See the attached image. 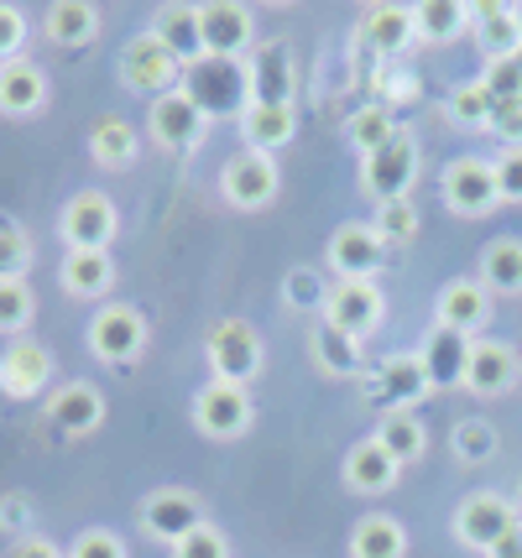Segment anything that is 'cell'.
Instances as JSON below:
<instances>
[{"label":"cell","mask_w":522,"mask_h":558,"mask_svg":"<svg viewBox=\"0 0 522 558\" xmlns=\"http://www.w3.org/2000/svg\"><path fill=\"white\" fill-rule=\"evenodd\" d=\"M340 475H345V486L355 490V496H387V490L398 486L402 464L376 444V438H361L355 449L345 454V464H340Z\"/></svg>","instance_id":"603a6c76"},{"label":"cell","mask_w":522,"mask_h":558,"mask_svg":"<svg viewBox=\"0 0 522 558\" xmlns=\"http://www.w3.org/2000/svg\"><path fill=\"white\" fill-rule=\"evenodd\" d=\"M491 168H497L501 204H522V146H501L491 157Z\"/></svg>","instance_id":"7dc6e473"},{"label":"cell","mask_w":522,"mask_h":558,"mask_svg":"<svg viewBox=\"0 0 522 558\" xmlns=\"http://www.w3.org/2000/svg\"><path fill=\"white\" fill-rule=\"evenodd\" d=\"M277 189H282V172H277V162H272V151H235L230 162H224V172H220V194H224V204L230 209H267L277 198Z\"/></svg>","instance_id":"ba28073f"},{"label":"cell","mask_w":522,"mask_h":558,"mask_svg":"<svg viewBox=\"0 0 522 558\" xmlns=\"http://www.w3.org/2000/svg\"><path fill=\"white\" fill-rule=\"evenodd\" d=\"M398 131H402V125L392 121V110H387V105H361V110L345 121V136H350V146H355L361 157L381 151V146L392 142Z\"/></svg>","instance_id":"8d00e7d4"},{"label":"cell","mask_w":522,"mask_h":558,"mask_svg":"<svg viewBox=\"0 0 522 558\" xmlns=\"http://www.w3.org/2000/svg\"><path fill=\"white\" fill-rule=\"evenodd\" d=\"M481 288L501 292V298H518L522 292V241L518 235H501L481 251Z\"/></svg>","instance_id":"d6a6232c"},{"label":"cell","mask_w":522,"mask_h":558,"mask_svg":"<svg viewBox=\"0 0 522 558\" xmlns=\"http://www.w3.org/2000/svg\"><path fill=\"white\" fill-rule=\"evenodd\" d=\"M58 282H63L69 298L95 303V298H105V292L116 288V262H110V251H63Z\"/></svg>","instance_id":"4316f807"},{"label":"cell","mask_w":522,"mask_h":558,"mask_svg":"<svg viewBox=\"0 0 522 558\" xmlns=\"http://www.w3.org/2000/svg\"><path fill=\"white\" fill-rule=\"evenodd\" d=\"M43 37L52 48H89L100 37V5L95 0H52L43 11Z\"/></svg>","instance_id":"d4e9b609"},{"label":"cell","mask_w":522,"mask_h":558,"mask_svg":"<svg viewBox=\"0 0 522 558\" xmlns=\"http://www.w3.org/2000/svg\"><path fill=\"white\" fill-rule=\"evenodd\" d=\"M37 318V292L26 277H0V335L5 340H22Z\"/></svg>","instance_id":"d590c367"},{"label":"cell","mask_w":522,"mask_h":558,"mask_svg":"<svg viewBox=\"0 0 522 558\" xmlns=\"http://www.w3.org/2000/svg\"><path fill=\"white\" fill-rule=\"evenodd\" d=\"M173 558H230V537L204 522L199 533H189L183 543H173Z\"/></svg>","instance_id":"bcb514c9"},{"label":"cell","mask_w":522,"mask_h":558,"mask_svg":"<svg viewBox=\"0 0 522 558\" xmlns=\"http://www.w3.org/2000/svg\"><path fill=\"white\" fill-rule=\"evenodd\" d=\"M5 558H69L58 543H48V537H37V533H26V537H16L11 543V554Z\"/></svg>","instance_id":"681fc988"},{"label":"cell","mask_w":522,"mask_h":558,"mask_svg":"<svg viewBox=\"0 0 522 558\" xmlns=\"http://www.w3.org/2000/svg\"><path fill=\"white\" fill-rule=\"evenodd\" d=\"M491 558H522V527L512 537H501L497 548H491Z\"/></svg>","instance_id":"f907efd6"},{"label":"cell","mask_w":522,"mask_h":558,"mask_svg":"<svg viewBox=\"0 0 522 558\" xmlns=\"http://www.w3.org/2000/svg\"><path fill=\"white\" fill-rule=\"evenodd\" d=\"M204 131H209V116H204L194 99L183 95V89H173V95L151 99L147 110V136L162 151H194V146L204 142Z\"/></svg>","instance_id":"2e32d148"},{"label":"cell","mask_w":522,"mask_h":558,"mask_svg":"<svg viewBox=\"0 0 522 558\" xmlns=\"http://www.w3.org/2000/svg\"><path fill=\"white\" fill-rule=\"evenodd\" d=\"M89 157H95V168H105V172H125L142 157L136 125L125 121V116H100L95 131H89Z\"/></svg>","instance_id":"83f0119b"},{"label":"cell","mask_w":522,"mask_h":558,"mask_svg":"<svg viewBox=\"0 0 522 558\" xmlns=\"http://www.w3.org/2000/svg\"><path fill=\"white\" fill-rule=\"evenodd\" d=\"M121 84L131 95H151V99L173 95L183 84V58L157 32H136L121 48Z\"/></svg>","instance_id":"7a4b0ae2"},{"label":"cell","mask_w":522,"mask_h":558,"mask_svg":"<svg viewBox=\"0 0 522 558\" xmlns=\"http://www.w3.org/2000/svg\"><path fill=\"white\" fill-rule=\"evenodd\" d=\"M251 69V105H293V58L288 43H262L246 58Z\"/></svg>","instance_id":"ffe728a7"},{"label":"cell","mask_w":522,"mask_h":558,"mask_svg":"<svg viewBox=\"0 0 522 558\" xmlns=\"http://www.w3.org/2000/svg\"><path fill=\"white\" fill-rule=\"evenodd\" d=\"M471 32H475V43H481V52H486V63L518 58L522 52L518 16H512V5H501V0H481V5H471Z\"/></svg>","instance_id":"484cf974"},{"label":"cell","mask_w":522,"mask_h":558,"mask_svg":"<svg viewBox=\"0 0 522 558\" xmlns=\"http://www.w3.org/2000/svg\"><path fill=\"white\" fill-rule=\"evenodd\" d=\"M22 48H26V11L11 5V0H0V63L22 58Z\"/></svg>","instance_id":"f6af8a7d"},{"label":"cell","mask_w":522,"mask_h":558,"mask_svg":"<svg viewBox=\"0 0 522 558\" xmlns=\"http://www.w3.org/2000/svg\"><path fill=\"white\" fill-rule=\"evenodd\" d=\"M32 267V235L11 215H0V277H26Z\"/></svg>","instance_id":"b9f144b4"},{"label":"cell","mask_w":522,"mask_h":558,"mask_svg":"<svg viewBox=\"0 0 522 558\" xmlns=\"http://www.w3.org/2000/svg\"><path fill=\"white\" fill-rule=\"evenodd\" d=\"M52 387V350L43 340H5L0 350V391L11 397V402H32V397H43Z\"/></svg>","instance_id":"7c38bea8"},{"label":"cell","mask_w":522,"mask_h":558,"mask_svg":"<svg viewBox=\"0 0 522 558\" xmlns=\"http://www.w3.org/2000/svg\"><path fill=\"white\" fill-rule=\"evenodd\" d=\"M48 423L63 438H89L105 423V391L95 381H63V387H52Z\"/></svg>","instance_id":"ac0fdd59"},{"label":"cell","mask_w":522,"mask_h":558,"mask_svg":"<svg viewBox=\"0 0 522 558\" xmlns=\"http://www.w3.org/2000/svg\"><path fill=\"white\" fill-rule=\"evenodd\" d=\"M381 256H387V245L376 235V225H340L329 235V251H324L335 282H376Z\"/></svg>","instance_id":"9a60e30c"},{"label":"cell","mask_w":522,"mask_h":558,"mask_svg":"<svg viewBox=\"0 0 522 558\" xmlns=\"http://www.w3.org/2000/svg\"><path fill=\"white\" fill-rule=\"evenodd\" d=\"M204 58H246L256 52V22L241 0H204L199 5Z\"/></svg>","instance_id":"8fae6325"},{"label":"cell","mask_w":522,"mask_h":558,"mask_svg":"<svg viewBox=\"0 0 522 558\" xmlns=\"http://www.w3.org/2000/svg\"><path fill=\"white\" fill-rule=\"evenodd\" d=\"M491 131H497L507 146H522V99H512V105H497V116H491Z\"/></svg>","instance_id":"c3c4849f"},{"label":"cell","mask_w":522,"mask_h":558,"mask_svg":"<svg viewBox=\"0 0 522 558\" xmlns=\"http://www.w3.org/2000/svg\"><path fill=\"white\" fill-rule=\"evenodd\" d=\"M465 26H471V5L465 0H423V5H413V32L423 43H434V48L454 43Z\"/></svg>","instance_id":"836d02e7"},{"label":"cell","mask_w":522,"mask_h":558,"mask_svg":"<svg viewBox=\"0 0 522 558\" xmlns=\"http://www.w3.org/2000/svg\"><path fill=\"white\" fill-rule=\"evenodd\" d=\"M454 454L471 464L491 460V454H497V428H491L486 417H460V423H454Z\"/></svg>","instance_id":"60d3db41"},{"label":"cell","mask_w":522,"mask_h":558,"mask_svg":"<svg viewBox=\"0 0 522 558\" xmlns=\"http://www.w3.org/2000/svg\"><path fill=\"white\" fill-rule=\"evenodd\" d=\"M293 131H299L293 105H251L241 116V136H246L251 151H277V146L293 142Z\"/></svg>","instance_id":"f546056e"},{"label":"cell","mask_w":522,"mask_h":558,"mask_svg":"<svg viewBox=\"0 0 522 558\" xmlns=\"http://www.w3.org/2000/svg\"><path fill=\"white\" fill-rule=\"evenodd\" d=\"M413 172H418V142L398 131L392 142L372 151V157H361V183H366V194L376 204H392V198H408L413 189Z\"/></svg>","instance_id":"30bf717a"},{"label":"cell","mask_w":522,"mask_h":558,"mask_svg":"<svg viewBox=\"0 0 522 558\" xmlns=\"http://www.w3.org/2000/svg\"><path fill=\"white\" fill-rule=\"evenodd\" d=\"M48 105V73L37 69L32 58H11L0 63V116L11 121H26Z\"/></svg>","instance_id":"7402d4cb"},{"label":"cell","mask_w":522,"mask_h":558,"mask_svg":"<svg viewBox=\"0 0 522 558\" xmlns=\"http://www.w3.org/2000/svg\"><path fill=\"white\" fill-rule=\"evenodd\" d=\"M449 116L460 125H491V116H497V99H491V89L481 84V78H471V84H454V95H449Z\"/></svg>","instance_id":"ab89813d"},{"label":"cell","mask_w":522,"mask_h":558,"mask_svg":"<svg viewBox=\"0 0 522 558\" xmlns=\"http://www.w3.org/2000/svg\"><path fill=\"white\" fill-rule=\"evenodd\" d=\"M116 230H121V209H116V198L105 189L74 194L63 204V215H58V235H63L69 251H110Z\"/></svg>","instance_id":"277c9868"},{"label":"cell","mask_w":522,"mask_h":558,"mask_svg":"<svg viewBox=\"0 0 522 558\" xmlns=\"http://www.w3.org/2000/svg\"><path fill=\"white\" fill-rule=\"evenodd\" d=\"M314 361L329 376H355L361 371V340H350V335H340L335 324L319 318V329H314Z\"/></svg>","instance_id":"74e56055"},{"label":"cell","mask_w":522,"mask_h":558,"mask_svg":"<svg viewBox=\"0 0 522 558\" xmlns=\"http://www.w3.org/2000/svg\"><path fill=\"white\" fill-rule=\"evenodd\" d=\"M183 95L199 105L209 121H241L251 110V69L246 58H199L183 69Z\"/></svg>","instance_id":"6da1fadb"},{"label":"cell","mask_w":522,"mask_h":558,"mask_svg":"<svg viewBox=\"0 0 522 558\" xmlns=\"http://www.w3.org/2000/svg\"><path fill=\"white\" fill-rule=\"evenodd\" d=\"M434 314H439V329H454V335L475 340L486 329V318H491V292L481 288V277L475 282L471 277H454V282H445Z\"/></svg>","instance_id":"d6986e66"},{"label":"cell","mask_w":522,"mask_h":558,"mask_svg":"<svg viewBox=\"0 0 522 558\" xmlns=\"http://www.w3.org/2000/svg\"><path fill=\"white\" fill-rule=\"evenodd\" d=\"M69 558H131L121 533H110V527H84V533L63 548Z\"/></svg>","instance_id":"ee69618b"},{"label":"cell","mask_w":522,"mask_h":558,"mask_svg":"<svg viewBox=\"0 0 522 558\" xmlns=\"http://www.w3.org/2000/svg\"><path fill=\"white\" fill-rule=\"evenodd\" d=\"M376 444L392 454L398 464H413V460H423V449H428V428H423L413 413H387L381 423H376Z\"/></svg>","instance_id":"e575fe53"},{"label":"cell","mask_w":522,"mask_h":558,"mask_svg":"<svg viewBox=\"0 0 522 558\" xmlns=\"http://www.w3.org/2000/svg\"><path fill=\"white\" fill-rule=\"evenodd\" d=\"M204 361L215 371V381H235V387H251L262 376V335L251 329L246 318H220L209 335H204Z\"/></svg>","instance_id":"3957f363"},{"label":"cell","mask_w":522,"mask_h":558,"mask_svg":"<svg viewBox=\"0 0 522 558\" xmlns=\"http://www.w3.org/2000/svg\"><path fill=\"white\" fill-rule=\"evenodd\" d=\"M471 344L465 335H454V329H428V340H423L418 361H423V376H428V387H465V365H471Z\"/></svg>","instance_id":"44dd1931"},{"label":"cell","mask_w":522,"mask_h":558,"mask_svg":"<svg viewBox=\"0 0 522 558\" xmlns=\"http://www.w3.org/2000/svg\"><path fill=\"white\" fill-rule=\"evenodd\" d=\"M151 32H157V37H162V43H168L178 58H183V69L204 58L199 5H157V22H151Z\"/></svg>","instance_id":"1f68e13d"},{"label":"cell","mask_w":522,"mask_h":558,"mask_svg":"<svg viewBox=\"0 0 522 558\" xmlns=\"http://www.w3.org/2000/svg\"><path fill=\"white\" fill-rule=\"evenodd\" d=\"M439 194H445V204L454 209V215H465V219L491 215V209L501 204L497 168H491L486 157L465 151V157H454V162L445 168V178H439Z\"/></svg>","instance_id":"52a82bcc"},{"label":"cell","mask_w":522,"mask_h":558,"mask_svg":"<svg viewBox=\"0 0 522 558\" xmlns=\"http://www.w3.org/2000/svg\"><path fill=\"white\" fill-rule=\"evenodd\" d=\"M89 350L105 365H131L147 350V318L136 303H105L100 314L89 318Z\"/></svg>","instance_id":"8992f818"},{"label":"cell","mask_w":522,"mask_h":558,"mask_svg":"<svg viewBox=\"0 0 522 558\" xmlns=\"http://www.w3.org/2000/svg\"><path fill=\"white\" fill-rule=\"evenodd\" d=\"M381 288L376 282H329V303H324V324H335L350 340H366L381 324Z\"/></svg>","instance_id":"e0dca14e"},{"label":"cell","mask_w":522,"mask_h":558,"mask_svg":"<svg viewBox=\"0 0 522 558\" xmlns=\"http://www.w3.org/2000/svg\"><path fill=\"white\" fill-rule=\"evenodd\" d=\"M142 533L157 537V543H183L189 533H199L204 527V507H199V496L194 490H183V486H162V490H151L147 501H142Z\"/></svg>","instance_id":"4fadbf2b"},{"label":"cell","mask_w":522,"mask_h":558,"mask_svg":"<svg viewBox=\"0 0 522 558\" xmlns=\"http://www.w3.org/2000/svg\"><path fill=\"white\" fill-rule=\"evenodd\" d=\"M350 558H408V527L387 511H372L350 533Z\"/></svg>","instance_id":"f1b7e54d"},{"label":"cell","mask_w":522,"mask_h":558,"mask_svg":"<svg viewBox=\"0 0 522 558\" xmlns=\"http://www.w3.org/2000/svg\"><path fill=\"white\" fill-rule=\"evenodd\" d=\"M361 37H366V48L381 52V58L402 52L418 37V32H413V5H372L366 22H361Z\"/></svg>","instance_id":"4dcf8cb0"},{"label":"cell","mask_w":522,"mask_h":558,"mask_svg":"<svg viewBox=\"0 0 522 558\" xmlns=\"http://www.w3.org/2000/svg\"><path fill=\"white\" fill-rule=\"evenodd\" d=\"M512 16H518V32H522V0H518V5H512Z\"/></svg>","instance_id":"816d5d0a"},{"label":"cell","mask_w":522,"mask_h":558,"mask_svg":"<svg viewBox=\"0 0 522 558\" xmlns=\"http://www.w3.org/2000/svg\"><path fill=\"white\" fill-rule=\"evenodd\" d=\"M282 298H288V308H319L329 303V282H324L314 267H293L282 277Z\"/></svg>","instance_id":"7bdbcfd3"},{"label":"cell","mask_w":522,"mask_h":558,"mask_svg":"<svg viewBox=\"0 0 522 558\" xmlns=\"http://www.w3.org/2000/svg\"><path fill=\"white\" fill-rule=\"evenodd\" d=\"M418 204L413 198H392V204H376V235H381V245L392 251V245H408L418 241Z\"/></svg>","instance_id":"f35d334b"},{"label":"cell","mask_w":522,"mask_h":558,"mask_svg":"<svg viewBox=\"0 0 522 558\" xmlns=\"http://www.w3.org/2000/svg\"><path fill=\"white\" fill-rule=\"evenodd\" d=\"M251 387H235V381H204L199 397H194V428L204 438H241L251 428Z\"/></svg>","instance_id":"9c48e42d"},{"label":"cell","mask_w":522,"mask_h":558,"mask_svg":"<svg viewBox=\"0 0 522 558\" xmlns=\"http://www.w3.org/2000/svg\"><path fill=\"white\" fill-rule=\"evenodd\" d=\"M522 522H518V507L501 496V490H471L460 507H454V537L465 548H481L491 554L501 537H512Z\"/></svg>","instance_id":"5b68a950"},{"label":"cell","mask_w":522,"mask_h":558,"mask_svg":"<svg viewBox=\"0 0 522 558\" xmlns=\"http://www.w3.org/2000/svg\"><path fill=\"white\" fill-rule=\"evenodd\" d=\"M512 381H518V350L507 340H475L471 365H465V387L475 397H501Z\"/></svg>","instance_id":"cb8c5ba5"},{"label":"cell","mask_w":522,"mask_h":558,"mask_svg":"<svg viewBox=\"0 0 522 558\" xmlns=\"http://www.w3.org/2000/svg\"><path fill=\"white\" fill-rule=\"evenodd\" d=\"M428 391H434V387H428V376H423L418 355H387V361L376 365L366 397H372L376 413L387 417V413H413Z\"/></svg>","instance_id":"5bb4252c"}]
</instances>
